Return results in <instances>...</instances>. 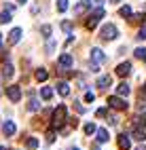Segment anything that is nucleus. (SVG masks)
Returning a JSON list of instances; mask_svg holds the SVG:
<instances>
[{"label": "nucleus", "mask_w": 146, "mask_h": 150, "mask_svg": "<svg viewBox=\"0 0 146 150\" xmlns=\"http://www.w3.org/2000/svg\"><path fill=\"white\" fill-rule=\"evenodd\" d=\"M66 116H68V108H66L64 104L57 106V108L53 110V116H51V127H53V129H62V131H66V129H64Z\"/></svg>", "instance_id": "1"}, {"label": "nucleus", "mask_w": 146, "mask_h": 150, "mask_svg": "<svg viewBox=\"0 0 146 150\" xmlns=\"http://www.w3.org/2000/svg\"><path fill=\"white\" fill-rule=\"evenodd\" d=\"M100 36L104 38V40H112V38L119 36V30H116V25H112V23H106V25L100 30Z\"/></svg>", "instance_id": "2"}, {"label": "nucleus", "mask_w": 146, "mask_h": 150, "mask_svg": "<svg viewBox=\"0 0 146 150\" xmlns=\"http://www.w3.org/2000/svg\"><path fill=\"white\" fill-rule=\"evenodd\" d=\"M102 17H104V8L100 6V8H97V11H95V13L89 17V19H87V23H85V25H87V30H93V28L97 25V21H100Z\"/></svg>", "instance_id": "3"}, {"label": "nucleus", "mask_w": 146, "mask_h": 150, "mask_svg": "<svg viewBox=\"0 0 146 150\" xmlns=\"http://www.w3.org/2000/svg\"><path fill=\"white\" fill-rule=\"evenodd\" d=\"M108 104H110V108H114V110H127V102L121 99V97H116V95H110V97H108Z\"/></svg>", "instance_id": "4"}, {"label": "nucleus", "mask_w": 146, "mask_h": 150, "mask_svg": "<svg viewBox=\"0 0 146 150\" xmlns=\"http://www.w3.org/2000/svg\"><path fill=\"white\" fill-rule=\"evenodd\" d=\"M6 95H9L11 102H19V99H21V89L17 85H11V87H6Z\"/></svg>", "instance_id": "5"}, {"label": "nucleus", "mask_w": 146, "mask_h": 150, "mask_svg": "<svg viewBox=\"0 0 146 150\" xmlns=\"http://www.w3.org/2000/svg\"><path fill=\"white\" fill-rule=\"evenodd\" d=\"M91 62H93V64H97V66L106 62V55H104L102 49H91Z\"/></svg>", "instance_id": "6"}, {"label": "nucleus", "mask_w": 146, "mask_h": 150, "mask_svg": "<svg viewBox=\"0 0 146 150\" xmlns=\"http://www.w3.org/2000/svg\"><path fill=\"white\" fill-rule=\"evenodd\" d=\"M129 72H131V64L129 62H123V64H119L116 66V76H129Z\"/></svg>", "instance_id": "7"}, {"label": "nucleus", "mask_w": 146, "mask_h": 150, "mask_svg": "<svg viewBox=\"0 0 146 150\" xmlns=\"http://www.w3.org/2000/svg\"><path fill=\"white\" fill-rule=\"evenodd\" d=\"M19 40H21V28H13L11 34H9V42H11V45H17Z\"/></svg>", "instance_id": "8"}, {"label": "nucleus", "mask_w": 146, "mask_h": 150, "mask_svg": "<svg viewBox=\"0 0 146 150\" xmlns=\"http://www.w3.org/2000/svg\"><path fill=\"white\" fill-rule=\"evenodd\" d=\"M2 131H4V135H15V131H17V125H15V121H4V125H2Z\"/></svg>", "instance_id": "9"}, {"label": "nucleus", "mask_w": 146, "mask_h": 150, "mask_svg": "<svg viewBox=\"0 0 146 150\" xmlns=\"http://www.w3.org/2000/svg\"><path fill=\"white\" fill-rule=\"evenodd\" d=\"M119 148H121V150H129V148H131V139H129V135H125V133L119 135Z\"/></svg>", "instance_id": "10"}, {"label": "nucleus", "mask_w": 146, "mask_h": 150, "mask_svg": "<svg viewBox=\"0 0 146 150\" xmlns=\"http://www.w3.org/2000/svg\"><path fill=\"white\" fill-rule=\"evenodd\" d=\"M131 137H133V139H138V142H144V139H146V133H144V129H140V127H133Z\"/></svg>", "instance_id": "11"}, {"label": "nucleus", "mask_w": 146, "mask_h": 150, "mask_svg": "<svg viewBox=\"0 0 146 150\" xmlns=\"http://www.w3.org/2000/svg\"><path fill=\"white\" fill-rule=\"evenodd\" d=\"M95 139L100 144H106V142H108V131H106V129H97V131H95Z\"/></svg>", "instance_id": "12"}, {"label": "nucleus", "mask_w": 146, "mask_h": 150, "mask_svg": "<svg viewBox=\"0 0 146 150\" xmlns=\"http://www.w3.org/2000/svg\"><path fill=\"white\" fill-rule=\"evenodd\" d=\"M60 66H62V68H70V66H72V55H70V53L60 55Z\"/></svg>", "instance_id": "13"}, {"label": "nucleus", "mask_w": 146, "mask_h": 150, "mask_svg": "<svg viewBox=\"0 0 146 150\" xmlns=\"http://www.w3.org/2000/svg\"><path fill=\"white\" fill-rule=\"evenodd\" d=\"M2 76H4V78H11V76H13V64H11V62H4V64H2Z\"/></svg>", "instance_id": "14"}, {"label": "nucleus", "mask_w": 146, "mask_h": 150, "mask_svg": "<svg viewBox=\"0 0 146 150\" xmlns=\"http://www.w3.org/2000/svg\"><path fill=\"white\" fill-rule=\"evenodd\" d=\"M34 76H36V81H38V83H45L47 78H49V72H47V70H43V68H38Z\"/></svg>", "instance_id": "15"}, {"label": "nucleus", "mask_w": 146, "mask_h": 150, "mask_svg": "<svg viewBox=\"0 0 146 150\" xmlns=\"http://www.w3.org/2000/svg\"><path fill=\"white\" fill-rule=\"evenodd\" d=\"M57 93H60V95H64V97H66L68 93H70V85H68V83H64V81H62L60 85H57Z\"/></svg>", "instance_id": "16"}, {"label": "nucleus", "mask_w": 146, "mask_h": 150, "mask_svg": "<svg viewBox=\"0 0 146 150\" xmlns=\"http://www.w3.org/2000/svg\"><path fill=\"white\" fill-rule=\"evenodd\" d=\"M129 91H131V89H129V85H127V83L116 85V93H119V95H129Z\"/></svg>", "instance_id": "17"}, {"label": "nucleus", "mask_w": 146, "mask_h": 150, "mask_svg": "<svg viewBox=\"0 0 146 150\" xmlns=\"http://www.w3.org/2000/svg\"><path fill=\"white\" fill-rule=\"evenodd\" d=\"M40 97H43V99H51V97H53V89H51V87H43V89H40Z\"/></svg>", "instance_id": "18"}, {"label": "nucleus", "mask_w": 146, "mask_h": 150, "mask_svg": "<svg viewBox=\"0 0 146 150\" xmlns=\"http://www.w3.org/2000/svg\"><path fill=\"white\" fill-rule=\"evenodd\" d=\"M108 85H110V76H100L97 78V87L100 89H106Z\"/></svg>", "instance_id": "19"}, {"label": "nucleus", "mask_w": 146, "mask_h": 150, "mask_svg": "<svg viewBox=\"0 0 146 150\" xmlns=\"http://www.w3.org/2000/svg\"><path fill=\"white\" fill-rule=\"evenodd\" d=\"M68 6H70V0H57V11L60 13L68 11Z\"/></svg>", "instance_id": "20"}, {"label": "nucleus", "mask_w": 146, "mask_h": 150, "mask_svg": "<svg viewBox=\"0 0 146 150\" xmlns=\"http://www.w3.org/2000/svg\"><path fill=\"white\" fill-rule=\"evenodd\" d=\"M38 108H40V104H38V99H36V97H30V104H28V110H30V112H36Z\"/></svg>", "instance_id": "21"}, {"label": "nucleus", "mask_w": 146, "mask_h": 150, "mask_svg": "<svg viewBox=\"0 0 146 150\" xmlns=\"http://www.w3.org/2000/svg\"><path fill=\"white\" fill-rule=\"evenodd\" d=\"M89 6H91V0H81V4L76 6V13H83V11H87Z\"/></svg>", "instance_id": "22"}, {"label": "nucleus", "mask_w": 146, "mask_h": 150, "mask_svg": "<svg viewBox=\"0 0 146 150\" xmlns=\"http://www.w3.org/2000/svg\"><path fill=\"white\" fill-rule=\"evenodd\" d=\"M83 131H85L87 135H93V133L97 131V127H95L93 123H87V125H85V129H83Z\"/></svg>", "instance_id": "23"}, {"label": "nucleus", "mask_w": 146, "mask_h": 150, "mask_svg": "<svg viewBox=\"0 0 146 150\" xmlns=\"http://www.w3.org/2000/svg\"><path fill=\"white\" fill-rule=\"evenodd\" d=\"M26 146L30 148V150H36V148H38V139H36V137H30V139L26 142Z\"/></svg>", "instance_id": "24"}, {"label": "nucleus", "mask_w": 146, "mask_h": 150, "mask_svg": "<svg viewBox=\"0 0 146 150\" xmlns=\"http://www.w3.org/2000/svg\"><path fill=\"white\" fill-rule=\"evenodd\" d=\"M133 55L138 57V59H146V49H144V47H140V49H135V51H133Z\"/></svg>", "instance_id": "25"}, {"label": "nucleus", "mask_w": 146, "mask_h": 150, "mask_svg": "<svg viewBox=\"0 0 146 150\" xmlns=\"http://www.w3.org/2000/svg\"><path fill=\"white\" fill-rule=\"evenodd\" d=\"M9 21H11V11L0 13V23H9Z\"/></svg>", "instance_id": "26"}, {"label": "nucleus", "mask_w": 146, "mask_h": 150, "mask_svg": "<svg viewBox=\"0 0 146 150\" xmlns=\"http://www.w3.org/2000/svg\"><path fill=\"white\" fill-rule=\"evenodd\" d=\"M121 17H131V6H127V4H125V6H121Z\"/></svg>", "instance_id": "27"}, {"label": "nucleus", "mask_w": 146, "mask_h": 150, "mask_svg": "<svg viewBox=\"0 0 146 150\" xmlns=\"http://www.w3.org/2000/svg\"><path fill=\"white\" fill-rule=\"evenodd\" d=\"M135 38H138V40H146V25L140 28V32H138V36H135Z\"/></svg>", "instance_id": "28"}, {"label": "nucleus", "mask_w": 146, "mask_h": 150, "mask_svg": "<svg viewBox=\"0 0 146 150\" xmlns=\"http://www.w3.org/2000/svg\"><path fill=\"white\" fill-rule=\"evenodd\" d=\"M144 19H146V17L140 13V15H133V17H131V21H133V23H144Z\"/></svg>", "instance_id": "29"}, {"label": "nucleus", "mask_w": 146, "mask_h": 150, "mask_svg": "<svg viewBox=\"0 0 146 150\" xmlns=\"http://www.w3.org/2000/svg\"><path fill=\"white\" fill-rule=\"evenodd\" d=\"M40 32H43L45 36H51V32H53V28H51V25H43V28H40Z\"/></svg>", "instance_id": "30"}, {"label": "nucleus", "mask_w": 146, "mask_h": 150, "mask_svg": "<svg viewBox=\"0 0 146 150\" xmlns=\"http://www.w3.org/2000/svg\"><path fill=\"white\" fill-rule=\"evenodd\" d=\"M55 142V131H47V144H53Z\"/></svg>", "instance_id": "31"}, {"label": "nucleus", "mask_w": 146, "mask_h": 150, "mask_svg": "<svg viewBox=\"0 0 146 150\" xmlns=\"http://www.w3.org/2000/svg\"><path fill=\"white\" fill-rule=\"evenodd\" d=\"M135 127L144 129V127H146V118H135Z\"/></svg>", "instance_id": "32"}, {"label": "nucleus", "mask_w": 146, "mask_h": 150, "mask_svg": "<svg viewBox=\"0 0 146 150\" xmlns=\"http://www.w3.org/2000/svg\"><path fill=\"white\" fill-rule=\"evenodd\" d=\"M62 30H64V32H70V30H72V23H70V21H62Z\"/></svg>", "instance_id": "33"}, {"label": "nucleus", "mask_w": 146, "mask_h": 150, "mask_svg": "<svg viewBox=\"0 0 146 150\" xmlns=\"http://www.w3.org/2000/svg\"><path fill=\"white\" fill-rule=\"evenodd\" d=\"M138 112L140 114H146V102H140L138 104Z\"/></svg>", "instance_id": "34"}, {"label": "nucleus", "mask_w": 146, "mask_h": 150, "mask_svg": "<svg viewBox=\"0 0 146 150\" xmlns=\"http://www.w3.org/2000/svg\"><path fill=\"white\" fill-rule=\"evenodd\" d=\"M53 49H55V42H53V40H49V42H47V51H49V53H51V51H53Z\"/></svg>", "instance_id": "35"}, {"label": "nucleus", "mask_w": 146, "mask_h": 150, "mask_svg": "<svg viewBox=\"0 0 146 150\" xmlns=\"http://www.w3.org/2000/svg\"><path fill=\"white\" fill-rule=\"evenodd\" d=\"M85 102H93V93H85Z\"/></svg>", "instance_id": "36"}, {"label": "nucleus", "mask_w": 146, "mask_h": 150, "mask_svg": "<svg viewBox=\"0 0 146 150\" xmlns=\"http://www.w3.org/2000/svg\"><path fill=\"white\" fill-rule=\"evenodd\" d=\"M95 114H97V116H106V110H104V108H100V110H97Z\"/></svg>", "instance_id": "37"}, {"label": "nucleus", "mask_w": 146, "mask_h": 150, "mask_svg": "<svg viewBox=\"0 0 146 150\" xmlns=\"http://www.w3.org/2000/svg\"><path fill=\"white\" fill-rule=\"evenodd\" d=\"M110 2H114V4H116V2H121V0H110Z\"/></svg>", "instance_id": "38"}, {"label": "nucleus", "mask_w": 146, "mask_h": 150, "mask_svg": "<svg viewBox=\"0 0 146 150\" xmlns=\"http://www.w3.org/2000/svg\"><path fill=\"white\" fill-rule=\"evenodd\" d=\"M0 150H6V148H4V146H0Z\"/></svg>", "instance_id": "39"}, {"label": "nucleus", "mask_w": 146, "mask_h": 150, "mask_svg": "<svg viewBox=\"0 0 146 150\" xmlns=\"http://www.w3.org/2000/svg\"><path fill=\"white\" fill-rule=\"evenodd\" d=\"M0 42H2V34H0Z\"/></svg>", "instance_id": "40"}, {"label": "nucleus", "mask_w": 146, "mask_h": 150, "mask_svg": "<svg viewBox=\"0 0 146 150\" xmlns=\"http://www.w3.org/2000/svg\"><path fill=\"white\" fill-rule=\"evenodd\" d=\"M17 2H26V0H17Z\"/></svg>", "instance_id": "41"}, {"label": "nucleus", "mask_w": 146, "mask_h": 150, "mask_svg": "<svg viewBox=\"0 0 146 150\" xmlns=\"http://www.w3.org/2000/svg\"><path fill=\"white\" fill-rule=\"evenodd\" d=\"M72 150H81V148H72Z\"/></svg>", "instance_id": "42"}]
</instances>
